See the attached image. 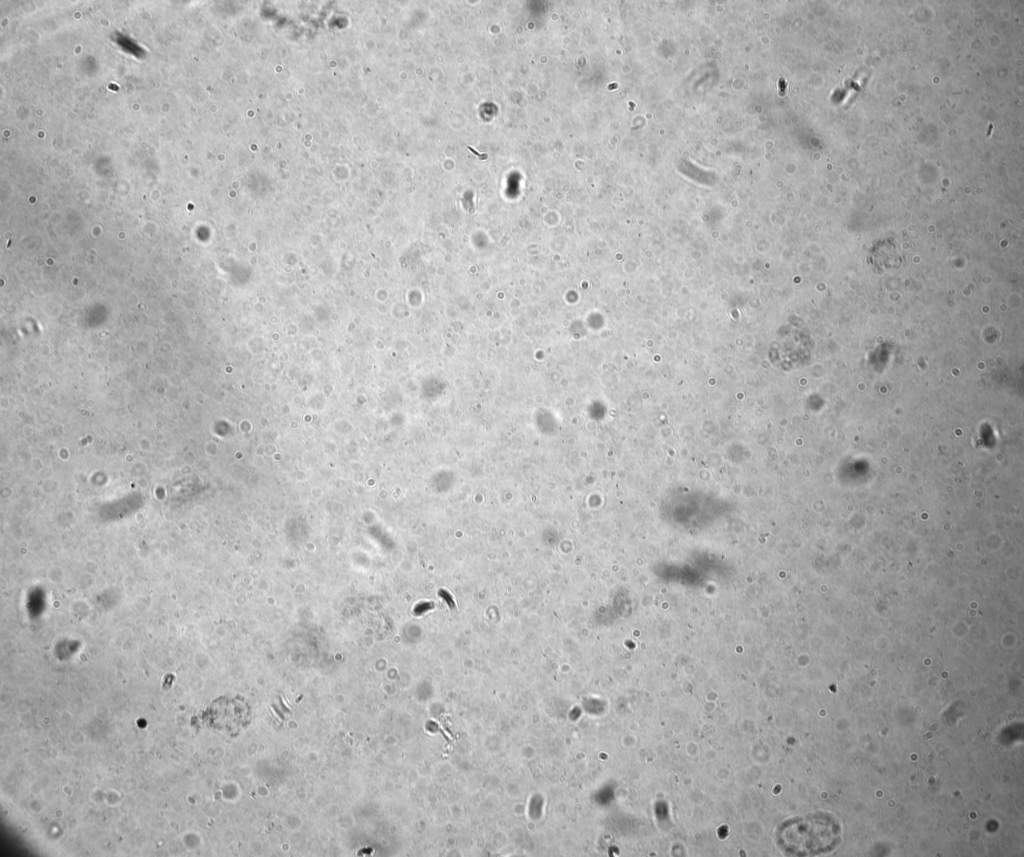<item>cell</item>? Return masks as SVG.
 <instances>
[{
  "instance_id": "obj_1",
  "label": "cell",
  "mask_w": 1024,
  "mask_h": 857,
  "mask_svg": "<svg viewBox=\"0 0 1024 857\" xmlns=\"http://www.w3.org/2000/svg\"><path fill=\"white\" fill-rule=\"evenodd\" d=\"M248 704L238 697L215 699L202 713L203 722L211 729L235 736L250 721Z\"/></svg>"
}]
</instances>
